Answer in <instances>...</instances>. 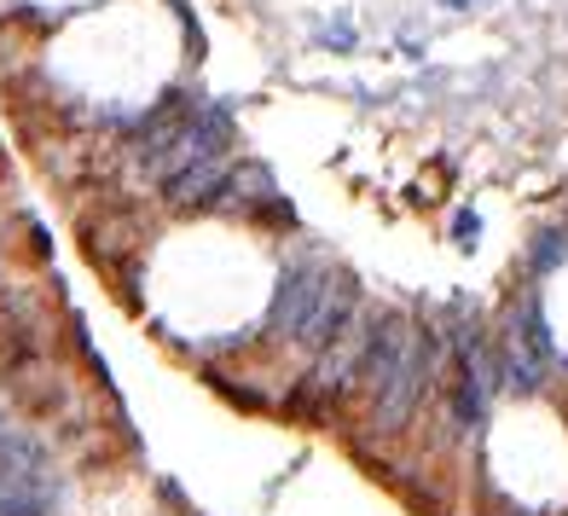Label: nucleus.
Instances as JSON below:
<instances>
[{"instance_id":"f257e3e1","label":"nucleus","mask_w":568,"mask_h":516,"mask_svg":"<svg viewBox=\"0 0 568 516\" xmlns=\"http://www.w3.org/2000/svg\"><path fill=\"white\" fill-rule=\"evenodd\" d=\"M442 377H447V337L429 320H412V337H406L400 366L372 395V424L377 429H406L412 418H418V406L442 389Z\"/></svg>"},{"instance_id":"f03ea898","label":"nucleus","mask_w":568,"mask_h":516,"mask_svg":"<svg viewBox=\"0 0 568 516\" xmlns=\"http://www.w3.org/2000/svg\"><path fill=\"white\" fill-rule=\"evenodd\" d=\"M226 151H232V117L221 105H197L145 169L158 174V180H169V174L192 169V163H226Z\"/></svg>"},{"instance_id":"7ed1b4c3","label":"nucleus","mask_w":568,"mask_h":516,"mask_svg":"<svg viewBox=\"0 0 568 516\" xmlns=\"http://www.w3.org/2000/svg\"><path fill=\"white\" fill-rule=\"evenodd\" d=\"M325 273H331V262H320V255H296V262L278 273L273 302H267V331L273 337H296V325L307 320V307H314Z\"/></svg>"},{"instance_id":"20e7f679","label":"nucleus","mask_w":568,"mask_h":516,"mask_svg":"<svg viewBox=\"0 0 568 516\" xmlns=\"http://www.w3.org/2000/svg\"><path fill=\"white\" fill-rule=\"evenodd\" d=\"M354 307H359V285H354L348 273L331 267V273H325V285H320V296H314V307H307V320L296 325V337H291V343L307 348V354H320V348L343 331V320L354 314Z\"/></svg>"},{"instance_id":"39448f33","label":"nucleus","mask_w":568,"mask_h":516,"mask_svg":"<svg viewBox=\"0 0 568 516\" xmlns=\"http://www.w3.org/2000/svg\"><path fill=\"white\" fill-rule=\"evenodd\" d=\"M273 192H278V186H273V169H267V163H226L221 192H215V210H244V215H255Z\"/></svg>"},{"instance_id":"423d86ee","label":"nucleus","mask_w":568,"mask_h":516,"mask_svg":"<svg viewBox=\"0 0 568 516\" xmlns=\"http://www.w3.org/2000/svg\"><path fill=\"white\" fill-rule=\"evenodd\" d=\"M557 262H568V232H546V239L534 244V255H528L534 273H551Z\"/></svg>"},{"instance_id":"0eeeda50","label":"nucleus","mask_w":568,"mask_h":516,"mask_svg":"<svg viewBox=\"0 0 568 516\" xmlns=\"http://www.w3.org/2000/svg\"><path fill=\"white\" fill-rule=\"evenodd\" d=\"M320 41H325V47H337V53H348V47H354V23H348V18H337Z\"/></svg>"},{"instance_id":"6e6552de","label":"nucleus","mask_w":568,"mask_h":516,"mask_svg":"<svg viewBox=\"0 0 568 516\" xmlns=\"http://www.w3.org/2000/svg\"><path fill=\"white\" fill-rule=\"evenodd\" d=\"M453 239H458L464 250H470V244L481 239V215H458V221H453Z\"/></svg>"},{"instance_id":"1a4fd4ad","label":"nucleus","mask_w":568,"mask_h":516,"mask_svg":"<svg viewBox=\"0 0 568 516\" xmlns=\"http://www.w3.org/2000/svg\"><path fill=\"white\" fill-rule=\"evenodd\" d=\"M442 7H453V12H464V7H476V0H442Z\"/></svg>"}]
</instances>
